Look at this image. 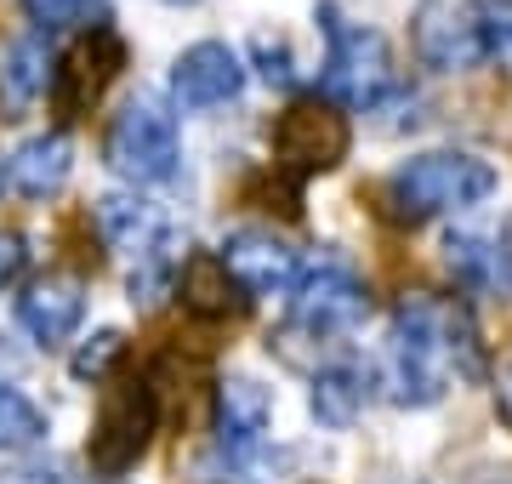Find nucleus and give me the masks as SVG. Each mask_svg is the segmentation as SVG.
I'll use <instances>...</instances> for the list:
<instances>
[{"label": "nucleus", "instance_id": "nucleus-1", "mask_svg": "<svg viewBox=\"0 0 512 484\" xmlns=\"http://www.w3.org/2000/svg\"><path fill=\"white\" fill-rule=\"evenodd\" d=\"M450 382H484V342L461 302L410 291L393 308V336L382 359V388L393 405H439Z\"/></svg>", "mask_w": 512, "mask_h": 484}, {"label": "nucleus", "instance_id": "nucleus-2", "mask_svg": "<svg viewBox=\"0 0 512 484\" xmlns=\"http://www.w3.org/2000/svg\"><path fill=\"white\" fill-rule=\"evenodd\" d=\"M495 166L484 154L467 149H433L404 160L393 177L382 183V205L393 223H427V217H444V211H467V205L490 200L495 194Z\"/></svg>", "mask_w": 512, "mask_h": 484}, {"label": "nucleus", "instance_id": "nucleus-3", "mask_svg": "<svg viewBox=\"0 0 512 484\" xmlns=\"http://www.w3.org/2000/svg\"><path fill=\"white\" fill-rule=\"evenodd\" d=\"M319 29H325V103L336 109H382L399 92V63L382 29L342 18L336 6H319Z\"/></svg>", "mask_w": 512, "mask_h": 484}, {"label": "nucleus", "instance_id": "nucleus-4", "mask_svg": "<svg viewBox=\"0 0 512 484\" xmlns=\"http://www.w3.org/2000/svg\"><path fill=\"white\" fill-rule=\"evenodd\" d=\"M103 160L114 177H126L131 188L171 183L183 171V143H177V120L165 114L160 97H131L126 109L109 120L103 137Z\"/></svg>", "mask_w": 512, "mask_h": 484}, {"label": "nucleus", "instance_id": "nucleus-5", "mask_svg": "<svg viewBox=\"0 0 512 484\" xmlns=\"http://www.w3.org/2000/svg\"><path fill=\"white\" fill-rule=\"evenodd\" d=\"M160 428V393L148 376H120L114 388H103V405H97V422H92V473L97 479H120L126 467H137V456L148 450Z\"/></svg>", "mask_w": 512, "mask_h": 484}, {"label": "nucleus", "instance_id": "nucleus-6", "mask_svg": "<svg viewBox=\"0 0 512 484\" xmlns=\"http://www.w3.org/2000/svg\"><path fill=\"white\" fill-rule=\"evenodd\" d=\"M348 160V120L325 97H296L274 120V166L285 177H319Z\"/></svg>", "mask_w": 512, "mask_h": 484}, {"label": "nucleus", "instance_id": "nucleus-7", "mask_svg": "<svg viewBox=\"0 0 512 484\" xmlns=\"http://www.w3.org/2000/svg\"><path fill=\"white\" fill-rule=\"evenodd\" d=\"M410 46L421 69L461 75L484 63V0H421L410 18Z\"/></svg>", "mask_w": 512, "mask_h": 484}, {"label": "nucleus", "instance_id": "nucleus-8", "mask_svg": "<svg viewBox=\"0 0 512 484\" xmlns=\"http://www.w3.org/2000/svg\"><path fill=\"white\" fill-rule=\"evenodd\" d=\"M365 314H370V291L342 257H319V262L302 268V280H296V308H291L296 331L330 342V336L353 331Z\"/></svg>", "mask_w": 512, "mask_h": 484}, {"label": "nucleus", "instance_id": "nucleus-9", "mask_svg": "<svg viewBox=\"0 0 512 484\" xmlns=\"http://www.w3.org/2000/svg\"><path fill=\"white\" fill-rule=\"evenodd\" d=\"M120 69H126V46H120L114 29H92L80 46H69V57L52 69V109H57V120H80V114L114 86Z\"/></svg>", "mask_w": 512, "mask_h": 484}, {"label": "nucleus", "instance_id": "nucleus-10", "mask_svg": "<svg viewBox=\"0 0 512 484\" xmlns=\"http://www.w3.org/2000/svg\"><path fill=\"white\" fill-rule=\"evenodd\" d=\"M217 257L245 297H285L302 280V257L279 234H268V228H234Z\"/></svg>", "mask_w": 512, "mask_h": 484}, {"label": "nucleus", "instance_id": "nucleus-11", "mask_svg": "<svg viewBox=\"0 0 512 484\" xmlns=\"http://www.w3.org/2000/svg\"><path fill=\"white\" fill-rule=\"evenodd\" d=\"M444 268L467 297L512 302V240H501V234L450 228L444 234Z\"/></svg>", "mask_w": 512, "mask_h": 484}, {"label": "nucleus", "instance_id": "nucleus-12", "mask_svg": "<svg viewBox=\"0 0 512 484\" xmlns=\"http://www.w3.org/2000/svg\"><path fill=\"white\" fill-rule=\"evenodd\" d=\"M239 92H245V63L222 40H200L171 63V97L183 109H217V103H234Z\"/></svg>", "mask_w": 512, "mask_h": 484}, {"label": "nucleus", "instance_id": "nucleus-13", "mask_svg": "<svg viewBox=\"0 0 512 484\" xmlns=\"http://www.w3.org/2000/svg\"><path fill=\"white\" fill-rule=\"evenodd\" d=\"M268 422H274V399H268L262 382H251V376L217 382V445L228 450L234 467H245V473L256 467V450H262Z\"/></svg>", "mask_w": 512, "mask_h": 484}, {"label": "nucleus", "instance_id": "nucleus-14", "mask_svg": "<svg viewBox=\"0 0 512 484\" xmlns=\"http://www.w3.org/2000/svg\"><path fill=\"white\" fill-rule=\"evenodd\" d=\"M86 319V280L80 274H40L29 291L18 297V325L35 336L40 348L69 342Z\"/></svg>", "mask_w": 512, "mask_h": 484}, {"label": "nucleus", "instance_id": "nucleus-15", "mask_svg": "<svg viewBox=\"0 0 512 484\" xmlns=\"http://www.w3.org/2000/svg\"><path fill=\"white\" fill-rule=\"evenodd\" d=\"M69 171H74V149L63 131H40V137H29L6 154V183L18 188L23 200H52L57 188L69 183Z\"/></svg>", "mask_w": 512, "mask_h": 484}, {"label": "nucleus", "instance_id": "nucleus-16", "mask_svg": "<svg viewBox=\"0 0 512 484\" xmlns=\"http://www.w3.org/2000/svg\"><path fill=\"white\" fill-rule=\"evenodd\" d=\"M177 302H183L194 319H234L245 308V291L234 285V274L222 268L217 251H194V257L177 268Z\"/></svg>", "mask_w": 512, "mask_h": 484}, {"label": "nucleus", "instance_id": "nucleus-17", "mask_svg": "<svg viewBox=\"0 0 512 484\" xmlns=\"http://www.w3.org/2000/svg\"><path fill=\"white\" fill-rule=\"evenodd\" d=\"M97 234H103V245L126 251V257H148L171 228H165V217H160V205L154 200H137V194H103V200H97Z\"/></svg>", "mask_w": 512, "mask_h": 484}, {"label": "nucleus", "instance_id": "nucleus-18", "mask_svg": "<svg viewBox=\"0 0 512 484\" xmlns=\"http://www.w3.org/2000/svg\"><path fill=\"white\" fill-rule=\"evenodd\" d=\"M370 388H376V376L370 365H353V359H330L313 371V416L325 422V428H353L370 405Z\"/></svg>", "mask_w": 512, "mask_h": 484}, {"label": "nucleus", "instance_id": "nucleus-19", "mask_svg": "<svg viewBox=\"0 0 512 484\" xmlns=\"http://www.w3.org/2000/svg\"><path fill=\"white\" fill-rule=\"evenodd\" d=\"M52 46H46V35H29L18 40L12 52H6V63H0V109L6 114H29L40 103V97L52 92Z\"/></svg>", "mask_w": 512, "mask_h": 484}, {"label": "nucleus", "instance_id": "nucleus-20", "mask_svg": "<svg viewBox=\"0 0 512 484\" xmlns=\"http://www.w3.org/2000/svg\"><path fill=\"white\" fill-rule=\"evenodd\" d=\"M23 18L35 23L40 35H57V29H109L114 6L109 0H23Z\"/></svg>", "mask_w": 512, "mask_h": 484}, {"label": "nucleus", "instance_id": "nucleus-21", "mask_svg": "<svg viewBox=\"0 0 512 484\" xmlns=\"http://www.w3.org/2000/svg\"><path fill=\"white\" fill-rule=\"evenodd\" d=\"M40 439H46V410H40L29 393H18V388L0 382V456L35 450Z\"/></svg>", "mask_w": 512, "mask_h": 484}, {"label": "nucleus", "instance_id": "nucleus-22", "mask_svg": "<svg viewBox=\"0 0 512 484\" xmlns=\"http://www.w3.org/2000/svg\"><path fill=\"white\" fill-rule=\"evenodd\" d=\"M120 359H126V331H97L92 342H80V348H74L69 371L80 376V382H103Z\"/></svg>", "mask_w": 512, "mask_h": 484}, {"label": "nucleus", "instance_id": "nucleus-23", "mask_svg": "<svg viewBox=\"0 0 512 484\" xmlns=\"http://www.w3.org/2000/svg\"><path fill=\"white\" fill-rule=\"evenodd\" d=\"M251 57H256V69H262L268 86H279V92H291V86H296V57H291V46H285L279 35H256L251 40Z\"/></svg>", "mask_w": 512, "mask_h": 484}, {"label": "nucleus", "instance_id": "nucleus-24", "mask_svg": "<svg viewBox=\"0 0 512 484\" xmlns=\"http://www.w3.org/2000/svg\"><path fill=\"white\" fill-rule=\"evenodd\" d=\"M0 484H86V479H80V467L63 462V456H35V462L0 467Z\"/></svg>", "mask_w": 512, "mask_h": 484}, {"label": "nucleus", "instance_id": "nucleus-25", "mask_svg": "<svg viewBox=\"0 0 512 484\" xmlns=\"http://www.w3.org/2000/svg\"><path fill=\"white\" fill-rule=\"evenodd\" d=\"M484 63H512V0H484Z\"/></svg>", "mask_w": 512, "mask_h": 484}, {"label": "nucleus", "instance_id": "nucleus-26", "mask_svg": "<svg viewBox=\"0 0 512 484\" xmlns=\"http://www.w3.org/2000/svg\"><path fill=\"white\" fill-rule=\"evenodd\" d=\"M23 262H29V245H23V234H0V291L23 274Z\"/></svg>", "mask_w": 512, "mask_h": 484}, {"label": "nucleus", "instance_id": "nucleus-27", "mask_svg": "<svg viewBox=\"0 0 512 484\" xmlns=\"http://www.w3.org/2000/svg\"><path fill=\"white\" fill-rule=\"evenodd\" d=\"M495 410H501V422L512 428V365L501 371V388H495Z\"/></svg>", "mask_w": 512, "mask_h": 484}, {"label": "nucleus", "instance_id": "nucleus-28", "mask_svg": "<svg viewBox=\"0 0 512 484\" xmlns=\"http://www.w3.org/2000/svg\"><path fill=\"white\" fill-rule=\"evenodd\" d=\"M467 484H512V467H473Z\"/></svg>", "mask_w": 512, "mask_h": 484}, {"label": "nucleus", "instance_id": "nucleus-29", "mask_svg": "<svg viewBox=\"0 0 512 484\" xmlns=\"http://www.w3.org/2000/svg\"><path fill=\"white\" fill-rule=\"evenodd\" d=\"M171 6H183V0H171Z\"/></svg>", "mask_w": 512, "mask_h": 484}]
</instances>
